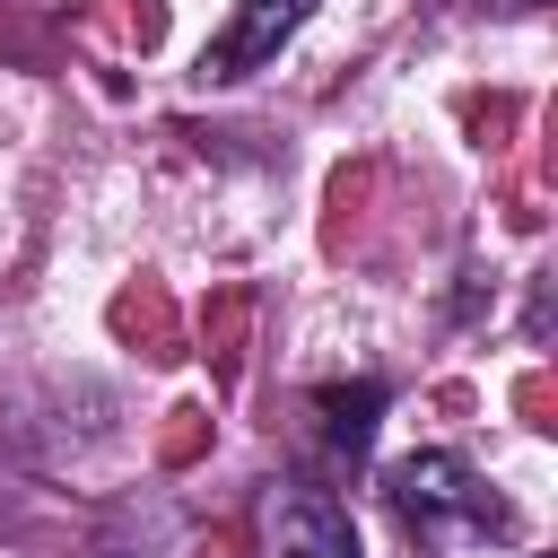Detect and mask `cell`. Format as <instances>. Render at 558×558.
Segmentation results:
<instances>
[{
  "mask_svg": "<svg viewBox=\"0 0 558 558\" xmlns=\"http://www.w3.org/2000/svg\"><path fill=\"white\" fill-rule=\"evenodd\" d=\"M384 497L418 549H471V541H514V506L462 462V453H410L384 471Z\"/></svg>",
  "mask_w": 558,
  "mask_h": 558,
  "instance_id": "obj_1",
  "label": "cell"
},
{
  "mask_svg": "<svg viewBox=\"0 0 558 558\" xmlns=\"http://www.w3.org/2000/svg\"><path fill=\"white\" fill-rule=\"evenodd\" d=\"M262 558H366V549H357V523L331 488L279 480L262 497Z\"/></svg>",
  "mask_w": 558,
  "mask_h": 558,
  "instance_id": "obj_2",
  "label": "cell"
},
{
  "mask_svg": "<svg viewBox=\"0 0 558 558\" xmlns=\"http://www.w3.org/2000/svg\"><path fill=\"white\" fill-rule=\"evenodd\" d=\"M305 17H314V0H235V17L218 26V44L201 52V78H209V87H235V78L270 70L279 44H288Z\"/></svg>",
  "mask_w": 558,
  "mask_h": 558,
  "instance_id": "obj_3",
  "label": "cell"
},
{
  "mask_svg": "<svg viewBox=\"0 0 558 558\" xmlns=\"http://www.w3.org/2000/svg\"><path fill=\"white\" fill-rule=\"evenodd\" d=\"M375 410H384V384L375 375H357V384H323L314 392V418H323V445L331 453H366V436H375Z\"/></svg>",
  "mask_w": 558,
  "mask_h": 558,
  "instance_id": "obj_4",
  "label": "cell"
},
{
  "mask_svg": "<svg viewBox=\"0 0 558 558\" xmlns=\"http://www.w3.org/2000/svg\"><path fill=\"white\" fill-rule=\"evenodd\" d=\"M471 9H541V0H471Z\"/></svg>",
  "mask_w": 558,
  "mask_h": 558,
  "instance_id": "obj_5",
  "label": "cell"
}]
</instances>
